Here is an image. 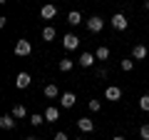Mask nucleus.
<instances>
[{"label":"nucleus","instance_id":"nucleus-1","mask_svg":"<svg viewBox=\"0 0 149 140\" xmlns=\"http://www.w3.org/2000/svg\"><path fill=\"white\" fill-rule=\"evenodd\" d=\"M109 23H112V28H114V30H127V25H129V20H127V15H124V13H114Z\"/></svg>","mask_w":149,"mask_h":140},{"label":"nucleus","instance_id":"nucleus-2","mask_svg":"<svg viewBox=\"0 0 149 140\" xmlns=\"http://www.w3.org/2000/svg\"><path fill=\"white\" fill-rule=\"evenodd\" d=\"M62 45H65V50H77L80 48V38H77L74 33H67L62 38Z\"/></svg>","mask_w":149,"mask_h":140},{"label":"nucleus","instance_id":"nucleus-3","mask_svg":"<svg viewBox=\"0 0 149 140\" xmlns=\"http://www.w3.org/2000/svg\"><path fill=\"white\" fill-rule=\"evenodd\" d=\"M30 53H32V45H30V40H17V43H15V55L25 58V55H30Z\"/></svg>","mask_w":149,"mask_h":140},{"label":"nucleus","instance_id":"nucleus-4","mask_svg":"<svg viewBox=\"0 0 149 140\" xmlns=\"http://www.w3.org/2000/svg\"><path fill=\"white\" fill-rule=\"evenodd\" d=\"M102 28H104V20H102L100 15H92L90 20H87V30L90 33H100Z\"/></svg>","mask_w":149,"mask_h":140},{"label":"nucleus","instance_id":"nucleus-5","mask_svg":"<svg viewBox=\"0 0 149 140\" xmlns=\"http://www.w3.org/2000/svg\"><path fill=\"white\" fill-rule=\"evenodd\" d=\"M104 98H107V100H112V103L122 100V88H117V85H109V88L104 90Z\"/></svg>","mask_w":149,"mask_h":140},{"label":"nucleus","instance_id":"nucleus-6","mask_svg":"<svg viewBox=\"0 0 149 140\" xmlns=\"http://www.w3.org/2000/svg\"><path fill=\"white\" fill-rule=\"evenodd\" d=\"M40 15H42V20H52V18L57 15V5H52V3H47V5H42V10H40Z\"/></svg>","mask_w":149,"mask_h":140},{"label":"nucleus","instance_id":"nucleus-7","mask_svg":"<svg viewBox=\"0 0 149 140\" xmlns=\"http://www.w3.org/2000/svg\"><path fill=\"white\" fill-rule=\"evenodd\" d=\"M42 115H45V120H47V123H55V120H60V108H55V105H47Z\"/></svg>","mask_w":149,"mask_h":140},{"label":"nucleus","instance_id":"nucleus-8","mask_svg":"<svg viewBox=\"0 0 149 140\" xmlns=\"http://www.w3.org/2000/svg\"><path fill=\"white\" fill-rule=\"evenodd\" d=\"M74 103H77L74 93H62V95H60V105H62V108H74Z\"/></svg>","mask_w":149,"mask_h":140},{"label":"nucleus","instance_id":"nucleus-9","mask_svg":"<svg viewBox=\"0 0 149 140\" xmlns=\"http://www.w3.org/2000/svg\"><path fill=\"white\" fill-rule=\"evenodd\" d=\"M77 128H80L82 133H92V130H95V120H90V118H80V120H77Z\"/></svg>","mask_w":149,"mask_h":140},{"label":"nucleus","instance_id":"nucleus-10","mask_svg":"<svg viewBox=\"0 0 149 140\" xmlns=\"http://www.w3.org/2000/svg\"><path fill=\"white\" fill-rule=\"evenodd\" d=\"M30 83H32L30 73H17V78H15V85L20 88V90H22V88H27V85H30Z\"/></svg>","mask_w":149,"mask_h":140},{"label":"nucleus","instance_id":"nucleus-11","mask_svg":"<svg viewBox=\"0 0 149 140\" xmlns=\"http://www.w3.org/2000/svg\"><path fill=\"white\" fill-rule=\"evenodd\" d=\"M132 58H134V60H144V58H147V45L137 43V45L132 48Z\"/></svg>","mask_w":149,"mask_h":140},{"label":"nucleus","instance_id":"nucleus-12","mask_svg":"<svg viewBox=\"0 0 149 140\" xmlns=\"http://www.w3.org/2000/svg\"><path fill=\"white\" fill-rule=\"evenodd\" d=\"M15 123H17V120L13 118V115H3V118H0V128H3V130H13Z\"/></svg>","mask_w":149,"mask_h":140},{"label":"nucleus","instance_id":"nucleus-13","mask_svg":"<svg viewBox=\"0 0 149 140\" xmlns=\"http://www.w3.org/2000/svg\"><path fill=\"white\" fill-rule=\"evenodd\" d=\"M77 63H80L82 68H92V65H95V55H92V53H82Z\"/></svg>","mask_w":149,"mask_h":140},{"label":"nucleus","instance_id":"nucleus-14","mask_svg":"<svg viewBox=\"0 0 149 140\" xmlns=\"http://www.w3.org/2000/svg\"><path fill=\"white\" fill-rule=\"evenodd\" d=\"M45 98H50V100H52V98H60V88L55 85V83L45 85Z\"/></svg>","mask_w":149,"mask_h":140},{"label":"nucleus","instance_id":"nucleus-15","mask_svg":"<svg viewBox=\"0 0 149 140\" xmlns=\"http://www.w3.org/2000/svg\"><path fill=\"white\" fill-rule=\"evenodd\" d=\"M67 23H70V25H72V28H77V25H80V23H82V15H80V13H77V10H72V13H70V15H67Z\"/></svg>","mask_w":149,"mask_h":140},{"label":"nucleus","instance_id":"nucleus-16","mask_svg":"<svg viewBox=\"0 0 149 140\" xmlns=\"http://www.w3.org/2000/svg\"><path fill=\"white\" fill-rule=\"evenodd\" d=\"M55 35H57V30H55L52 25H47L42 30V40H47V43H50V40H55Z\"/></svg>","mask_w":149,"mask_h":140},{"label":"nucleus","instance_id":"nucleus-17","mask_svg":"<svg viewBox=\"0 0 149 140\" xmlns=\"http://www.w3.org/2000/svg\"><path fill=\"white\" fill-rule=\"evenodd\" d=\"M13 118H25V115H27V110H25V105H20V103H17V105H15V108H13Z\"/></svg>","mask_w":149,"mask_h":140},{"label":"nucleus","instance_id":"nucleus-18","mask_svg":"<svg viewBox=\"0 0 149 140\" xmlns=\"http://www.w3.org/2000/svg\"><path fill=\"white\" fill-rule=\"evenodd\" d=\"M72 60H70V58H62V60H60V63H57V68L60 70H62V73H67V70H72Z\"/></svg>","mask_w":149,"mask_h":140},{"label":"nucleus","instance_id":"nucleus-19","mask_svg":"<svg viewBox=\"0 0 149 140\" xmlns=\"http://www.w3.org/2000/svg\"><path fill=\"white\" fill-rule=\"evenodd\" d=\"M95 58H97V60H107V58H109V48H104V45H102V48H97Z\"/></svg>","mask_w":149,"mask_h":140},{"label":"nucleus","instance_id":"nucleus-20","mask_svg":"<svg viewBox=\"0 0 149 140\" xmlns=\"http://www.w3.org/2000/svg\"><path fill=\"white\" fill-rule=\"evenodd\" d=\"M42 123H45V115H37V113L30 115V125H35V128H37V125H42Z\"/></svg>","mask_w":149,"mask_h":140},{"label":"nucleus","instance_id":"nucleus-21","mask_svg":"<svg viewBox=\"0 0 149 140\" xmlns=\"http://www.w3.org/2000/svg\"><path fill=\"white\" fill-rule=\"evenodd\" d=\"M139 108H142L144 113H149V95H142V98H139Z\"/></svg>","mask_w":149,"mask_h":140},{"label":"nucleus","instance_id":"nucleus-22","mask_svg":"<svg viewBox=\"0 0 149 140\" xmlns=\"http://www.w3.org/2000/svg\"><path fill=\"white\" fill-rule=\"evenodd\" d=\"M119 65H122V70H124V73H129V70L134 68V60H132V58H127V60H122Z\"/></svg>","mask_w":149,"mask_h":140},{"label":"nucleus","instance_id":"nucleus-23","mask_svg":"<svg viewBox=\"0 0 149 140\" xmlns=\"http://www.w3.org/2000/svg\"><path fill=\"white\" fill-rule=\"evenodd\" d=\"M139 135H142V140H149V123H144L139 128Z\"/></svg>","mask_w":149,"mask_h":140},{"label":"nucleus","instance_id":"nucleus-24","mask_svg":"<svg viewBox=\"0 0 149 140\" xmlns=\"http://www.w3.org/2000/svg\"><path fill=\"white\" fill-rule=\"evenodd\" d=\"M87 108H90L92 113H97V110L102 108V103H100V100H90V103H87Z\"/></svg>","mask_w":149,"mask_h":140},{"label":"nucleus","instance_id":"nucleus-25","mask_svg":"<svg viewBox=\"0 0 149 140\" xmlns=\"http://www.w3.org/2000/svg\"><path fill=\"white\" fill-rule=\"evenodd\" d=\"M55 140H70L67 133H55Z\"/></svg>","mask_w":149,"mask_h":140},{"label":"nucleus","instance_id":"nucleus-26","mask_svg":"<svg viewBox=\"0 0 149 140\" xmlns=\"http://www.w3.org/2000/svg\"><path fill=\"white\" fill-rule=\"evenodd\" d=\"M112 140H127V138H122V135H114V138H112Z\"/></svg>","mask_w":149,"mask_h":140},{"label":"nucleus","instance_id":"nucleus-27","mask_svg":"<svg viewBox=\"0 0 149 140\" xmlns=\"http://www.w3.org/2000/svg\"><path fill=\"white\" fill-rule=\"evenodd\" d=\"M144 8H147V10H149V0H147V5H144Z\"/></svg>","mask_w":149,"mask_h":140},{"label":"nucleus","instance_id":"nucleus-28","mask_svg":"<svg viewBox=\"0 0 149 140\" xmlns=\"http://www.w3.org/2000/svg\"><path fill=\"white\" fill-rule=\"evenodd\" d=\"M25 140H35V138H25Z\"/></svg>","mask_w":149,"mask_h":140},{"label":"nucleus","instance_id":"nucleus-29","mask_svg":"<svg viewBox=\"0 0 149 140\" xmlns=\"http://www.w3.org/2000/svg\"><path fill=\"white\" fill-rule=\"evenodd\" d=\"M74 140H82V138H74Z\"/></svg>","mask_w":149,"mask_h":140}]
</instances>
